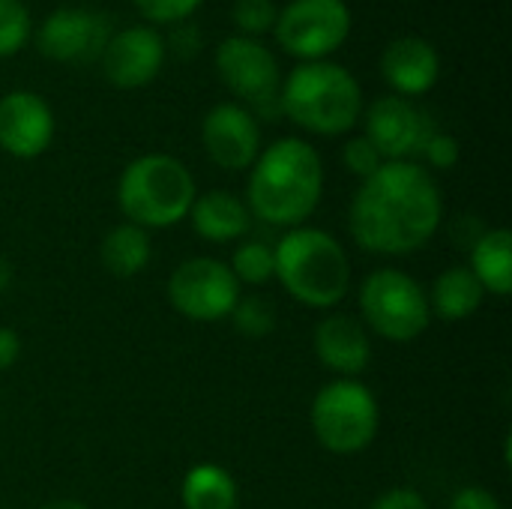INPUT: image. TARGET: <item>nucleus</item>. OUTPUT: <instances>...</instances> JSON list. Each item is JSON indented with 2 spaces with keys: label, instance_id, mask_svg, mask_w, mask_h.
I'll return each mask as SVG.
<instances>
[{
  "label": "nucleus",
  "instance_id": "9b49d317",
  "mask_svg": "<svg viewBox=\"0 0 512 509\" xmlns=\"http://www.w3.org/2000/svg\"><path fill=\"white\" fill-rule=\"evenodd\" d=\"M366 138L381 153L384 162H405L420 156L423 144L435 132L429 114H423L411 99L402 96H381L369 105L366 117Z\"/></svg>",
  "mask_w": 512,
  "mask_h": 509
},
{
  "label": "nucleus",
  "instance_id": "dca6fc26",
  "mask_svg": "<svg viewBox=\"0 0 512 509\" xmlns=\"http://www.w3.org/2000/svg\"><path fill=\"white\" fill-rule=\"evenodd\" d=\"M312 348H315L318 363L336 372L339 378H357L360 372H366L372 360L369 330L363 327L360 318L345 315V312H333L315 324Z\"/></svg>",
  "mask_w": 512,
  "mask_h": 509
},
{
  "label": "nucleus",
  "instance_id": "4be33fe9",
  "mask_svg": "<svg viewBox=\"0 0 512 509\" xmlns=\"http://www.w3.org/2000/svg\"><path fill=\"white\" fill-rule=\"evenodd\" d=\"M180 501L186 509H237L240 492L225 468L201 462L186 471L180 483Z\"/></svg>",
  "mask_w": 512,
  "mask_h": 509
},
{
  "label": "nucleus",
  "instance_id": "f3484780",
  "mask_svg": "<svg viewBox=\"0 0 512 509\" xmlns=\"http://www.w3.org/2000/svg\"><path fill=\"white\" fill-rule=\"evenodd\" d=\"M381 75L393 96H426L441 78V54L423 36H399L381 54Z\"/></svg>",
  "mask_w": 512,
  "mask_h": 509
},
{
  "label": "nucleus",
  "instance_id": "7c9ffc66",
  "mask_svg": "<svg viewBox=\"0 0 512 509\" xmlns=\"http://www.w3.org/2000/svg\"><path fill=\"white\" fill-rule=\"evenodd\" d=\"M447 509H501V504H498V498L489 495L486 489L468 486V489H462V492L453 495V501H450V507Z\"/></svg>",
  "mask_w": 512,
  "mask_h": 509
},
{
  "label": "nucleus",
  "instance_id": "5701e85b",
  "mask_svg": "<svg viewBox=\"0 0 512 509\" xmlns=\"http://www.w3.org/2000/svg\"><path fill=\"white\" fill-rule=\"evenodd\" d=\"M234 279L240 285H252L261 288L270 279H276V258H273V246H267L264 240H243L231 261H228Z\"/></svg>",
  "mask_w": 512,
  "mask_h": 509
},
{
  "label": "nucleus",
  "instance_id": "2f4dec72",
  "mask_svg": "<svg viewBox=\"0 0 512 509\" xmlns=\"http://www.w3.org/2000/svg\"><path fill=\"white\" fill-rule=\"evenodd\" d=\"M21 357V339L12 327H0V372L12 369Z\"/></svg>",
  "mask_w": 512,
  "mask_h": 509
},
{
  "label": "nucleus",
  "instance_id": "f03ea898",
  "mask_svg": "<svg viewBox=\"0 0 512 509\" xmlns=\"http://www.w3.org/2000/svg\"><path fill=\"white\" fill-rule=\"evenodd\" d=\"M324 195V165L303 138H279L264 147L249 168L246 207L252 219L273 228H300Z\"/></svg>",
  "mask_w": 512,
  "mask_h": 509
},
{
  "label": "nucleus",
  "instance_id": "6ab92c4d",
  "mask_svg": "<svg viewBox=\"0 0 512 509\" xmlns=\"http://www.w3.org/2000/svg\"><path fill=\"white\" fill-rule=\"evenodd\" d=\"M426 294H429L432 318H441V321H450V324L474 318L480 312L483 300H486V291H483L480 279L465 264L447 267L432 282V288Z\"/></svg>",
  "mask_w": 512,
  "mask_h": 509
},
{
  "label": "nucleus",
  "instance_id": "1a4fd4ad",
  "mask_svg": "<svg viewBox=\"0 0 512 509\" xmlns=\"http://www.w3.org/2000/svg\"><path fill=\"white\" fill-rule=\"evenodd\" d=\"M165 294L177 315L198 324H216L234 312L240 300V282L225 261L198 255L183 261L168 276Z\"/></svg>",
  "mask_w": 512,
  "mask_h": 509
},
{
  "label": "nucleus",
  "instance_id": "39448f33",
  "mask_svg": "<svg viewBox=\"0 0 512 509\" xmlns=\"http://www.w3.org/2000/svg\"><path fill=\"white\" fill-rule=\"evenodd\" d=\"M192 171L168 153H144L132 159L117 180V204L126 222L159 231L183 222L195 201Z\"/></svg>",
  "mask_w": 512,
  "mask_h": 509
},
{
  "label": "nucleus",
  "instance_id": "9d476101",
  "mask_svg": "<svg viewBox=\"0 0 512 509\" xmlns=\"http://www.w3.org/2000/svg\"><path fill=\"white\" fill-rule=\"evenodd\" d=\"M216 75L222 84L249 105H267L279 99V63L261 39L228 36L216 45Z\"/></svg>",
  "mask_w": 512,
  "mask_h": 509
},
{
  "label": "nucleus",
  "instance_id": "423d86ee",
  "mask_svg": "<svg viewBox=\"0 0 512 509\" xmlns=\"http://www.w3.org/2000/svg\"><path fill=\"white\" fill-rule=\"evenodd\" d=\"M315 441L333 456L363 453L381 426L375 393L357 378H336L324 384L309 408Z\"/></svg>",
  "mask_w": 512,
  "mask_h": 509
},
{
  "label": "nucleus",
  "instance_id": "a878e982",
  "mask_svg": "<svg viewBox=\"0 0 512 509\" xmlns=\"http://www.w3.org/2000/svg\"><path fill=\"white\" fill-rule=\"evenodd\" d=\"M231 15H234V24H237L240 36L258 39L267 30H273L279 6L273 0H234Z\"/></svg>",
  "mask_w": 512,
  "mask_h": 509
},
{
  "label": "nucleus",
  "instance_id": "393cba45",
  "mask_svg": "<svg viewBox=\"0 0 512 509\" xmlns=\"http://www.w3.org/2000/svg\"><path fill=\"white\" fill-rule=\"evenodd\" d=\"M33 21L21 0H0V57L21 51L30 39Z\"/></svg>",
  "mask_w": 512,
  "mask_h": 509
},
{
  "label": "nucleus",
  "instance_id": "6e6552de",
  "mask_svg": "<svg viewBox=\"0 0 512 509\" xmlns=\"http://www.w3.org/2000/svg\"><path fill=\"white\" fill-rule=\"evenodd\" d=\"M276 42L297 60H327L351 33L345 0H291L276 15Z\"/></svg>",
  "mask_w": 512,
  "mask_h": 509
},
{
  "label": "nucleus",
  "instance_id": "f257e3e1",
  "mask_svg": "<svg viewBox=\"0 0 512 509\" xmlns=\"http://www.w3.org/2000/svg\"><path fill=\"white\" fill-rule=\"evenodd\" d=\"M444 198L429 168L420 162H384L348 207V231L354 243L372 255H411L423 249L441 228Z\"/></svg>",
  "mask_w": 512,
  "mask_h": 509
},
{
  "label": "nucleus",
  "instance_id": "473e14b6",
  "mask_svg": "<svg viewBox=\"0 0 512 509\" xmlns=\"http://www.w3.org/2000/svg\"><path fill=\"white\" fill-rule=\"evenodd\" d=\"M39 509H90V507H87V504H81V501H72V498H57V501L42 504Z\"/></svg>",
  "mask_w": 512,
  "mask_h": 509
},
{
  "label": "nucleus",
  "instance_id": "bb28decb",
  "mask_svg": "<svg viewBox=\"0 0 512 509\" xmlns=\"http://www.w3.org/2000/svg\"><path fill=\"white\" fill-rule=\"evenodd\" d=\"M342 162H345V168H348L354 177H360V180L372 177V174L384 165L381 153L372 147V141H369L366 135H354V138L345 141V147H342Z\"/></svg>",
  "mask_w": 512,
  "mask_h": 509
},
{
  "label": "nucleus",
  "instance_id": "7ed1b4c3",
  "mask_svg": "<svg viewBox=\"0 0 512 509\" xmlns=\"http://www.w3.org/2000/svg\"><path fill=\"white\" fill-rule=\"evenodd\" d=\"M282 114L312 135H345L363 117L360 81L339 63H300L279 84Z\"/></svg>",
  "mask_w": 512,
  "mask_h": 509
},
{
  "label": "nucleus",
  "instance_id": "cd10ccee",
  "mask_svg": "<svg viewBox=\"0 0 512 509\" xmlns=\"http://www.w3.org/2000/svg\"><path fill=\"white\" fill-rule=\"evenodd\" d=\"M204 0H135L138 12L153 24H177L189 18Z\"/></svg>",
  "mask_w": 512,
  "mask_h": 509
},
{
  "label": "nucleus",
  "instance_id": "c85d7f7f",
  "mask_svg": "<svg viewBox=\"0 0 512 509\" xmlns=\"http://www.w3.org/2000/svg\"><path fill=\"white\" fill-rule=\"evenodd\" d=\"M420 156H423L432 168H438V171H450V168H456V165H459L462 150H459V141H456L453 135H447V132H438V129H435V132L429 135V141L423 144Z\"/></svg>",
  "mask_w": 512,
  "mask_h": 509
},
{
  "label": "nucleus",
  "instance_id": "4468645a",
  "mask_svg": "<svg viewBox=\"0 0 512 509\" xmlns=\"http://www.w3.org/2000/svg\"><path fill=\"white\" fill-rule=\"evenodd\" d=\"M105 78L120 90H138L150 84L165 63V42L153 27H126L111 33L102 54Z\"/></svg>",
  "mask_w": 512,
  "mask_h": 509
},
{
  "label": "nucleus",
  "instance_id": "ddd939ff",
  "mask_svg": "<svg viewBox=\"0 0 512 509\" xmlns=\"http://www.w3.org/2000/svg\"><path fill=\"white\" fill-rule=\"evenodd\" d=\"M108 39H111L108 21L99 12L81 9V6L54 9L42 21V27L36 33L39 51L48 60H54V63H87V60H96Z\"/></svg>",
  "mask_w": 512,
  "mask_h": 509
},
{
  "label": "nucleus",
  "instance_id": "f8f14e48",
  "mask_svg": "<svg viewBox=\"0 0 512 509\" xmlns=\"http://www.w3.org/2000/svg\"><path fill=\"white\" fill-rule=\"evenodd\" d=\"M201 144L213 165L225 171H246L261 153V126L240 102H219L201 120Z\"/></svg>",
  "mask_w": 512,
  "mask_h": 509
},
{
  "label": "nucleus",
  "instance_id": "c756f323",
  "mask_svg": "<svg viewBox=\"0 0 512 509\" xmlns=\"http://www.w3.org/2000/svg\"><path fill=\"white\" fill-rule=\"evenodd\" d=\"M369 509H429V501L417 489H390L378 495Z\"/></svg>",
  "mask_w": 512,
  "mask_h": 509
},
{
  "label": "nucleus",
  "instance_id": "20e7f679",
  "mask_svg": "<svg viewBox=\"0 0 512 509\" xmlns=\"http://www.w3.org/2000/svg\"><path fill=\"white\" fill-rule=\"evenodd\" d=\"M276 279L309 309H333L348 297L351 258L345 246L321 228L300 225L282 234L273 246Z\"/></svg>",
  "mask_w": 512,
  "mask_h": 509
},
{
  "label": "nucleus",
  "instance_id": "b1692460",
  "mask_svg": "<svg viewBox=\"0 0 512 509\" xmlns=\"http://www.w3.org/2000/svg\"><path fill=\"white\" fill-rule=\"evenodd\" d=\"M234 330L246 339H267L276 330V303L264 294H249L237 300L234 312L228 315Z\"/></svg>",
  "mask_w": 512,
  "mask_h": 509
},
{
  "label": "nucleus",
  "instance_id": "0eeeda50",
  "mask_svg": "<svg viewBox=\"0 0 512 509\" xmlns=\"http://www.w3.org/2000/svg\"><path fill=\"white\" fill-rule=\"evenodd\" d=\"M360 321L378 339L408 345L420 339L432 321L426 288L396 267H381L369 273L357 294Z\"/></svg>",
  "mask_w": 512,
  "mask_h": 509
},
{
  "label": "nucleus",
  "instance_id": "2eb2a0df",
  "mask_svg": "<svg viewBox=\"0 0 512 509\" xmlns=\"http://www.w3.org/2000/svg\"><path fill=\"white\" fill-rule=\"evenodd\" d=\"M54 141L51 105L30 93L12 90L0 96V150L15 159H36Z\"/></svg>",
  "mask_w": 512,
  "mask_h": 509
},
{
  "label": "nucleus",
  "instance_id": "72a5a7b5",
  "mask_svg": "<svg viewBox=\"0 0 512 509\" xmlns=\"http://www.w3.org/2000/svg\"><path fill=\"white\" fill-rule=\"evenodd\" d=\"M12 285V264L6 255H0V294Z\"/></svg>",
  "mask_w": 512,
  "mask_h": 509
},
{
  "label": "nucleus",
  "instance_id": "aec40b11",
  "mask_svg": "<svg viewBox=\"0 0 512 509\" xmlns=\"http://www.w3.org/2000/svg\"><path fill=\"white\" fill-rule=\"evenodd\" d=\"M471 273L480 279L486 294H512V234L507 228L483 231L471 246Z\"/></svg>",
  "mask_w": 512,
  "mask_h": 509
},
{
  "label": "nucleus",
  "instance_id": "412c9836",
  "mask_svg": "<svg viewBox=\"0 0 512 509\" xmlns=\"http://www.w3.org/2000/svg\"><path fill=\"white\" fill-rule=\"evenodd\" d=\"M99 258L102 267L117 276V279H132L138 273L147 270L150 258H153V246H150V234L132 222H120L114 225L99 246Z\"/></svg>",
  "mask_w": 512,
  "mask_h": 509
},
{
  "label": "nucleus",
  "instance_id": "a211bd4d",
  "mask_svg": "<svg viewBox=\"0 0 512 509\" xmlns=\"http://www.w3.org/2000/svg\"><path fill=\"white\" fill-rule=\"evenodd\" d=\"M186 219L192 222V231L210 243H237L249 234V225H252V213L246 201L222 189L195 195Z\"/></svg>",
  "mask_w": 512,
  "mask_h": 509
}]
</instances>
